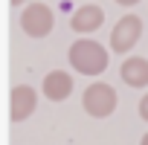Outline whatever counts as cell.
Wrapping results in <instances>:
<instances>
[{
  "label": "cell",
  "instance_id": "7",
  "mask_svg": "<svg viewBox=\"0 0 148 145\" xmlns=\"http://www.w3.org/2000/svg\"><path fill=\"white\" fill-rule=\"evenodd\" d=\"M73 93V76L64 70H52L44 76V96L52 99V102H64L67 96Z\"/></svg>",
  "mask_w": 148,
  "mask_h": 145
},
{
  "label": "cell",
  "instance_id": "11",
  "mask_svg": "<svg viewBox=\"0 0 148 145\" xmlns=\"http://www.w3.org/2000/svg\"><path fill=\"white\" fill-rule=\"evenodd\" d=\"M9 3H12V6H23V3H26V0H9Z\"/></svg>",
  "mask_w": 148,
  "mask_h": 145
},
{
  "label": "cell",
  "instance_id": "12",
  "mask_svg": "<svg viewBox=\"0 0 148 145\" xmlns=\"http://www.w3.org/2000/svg\"><path fill=\"white\" fill-rule=\"evenodd\" d=\"M139 145H148V133H145V136H142V142H139Z\"/></svg>",
  "mask_w": 148,
  "mask_h": 145
},
{
  "label": "cell",
  "instance_id": "4",
  "mask_svg": "<svg viewBox=\"0 0 148 145\" xmlns=\"http://www.w3.org/2000/svg\"><path fill=\"white\" fill-rule=\"evenodd\" d=\"M139 35H142V21H139L136 15H125V18H119L116 26L110 29V49H113V52H131V49L136 47Z\"/></svg>",
  "mask_w": 148,
  "mask_h": 145
},
{
  "label": "cell",
  "instance_id": "3",
  "mask_svg": "<svg viewBox=\"0 0 148 145\" xmlns=\"http://www.w3.org/2000/svg\"><path fill=\"white\" fill-rule=\"evenodd\" d=\"M52 26H55V15H52V9L44 6V3H32V6H26L23 15H21V29H23L29 38H47V35L52 32Z\"/></svg>",
  "mask_w": 148,
  "mask_h": 145
},
{
  "label": "cell",
  "instance_id": "5",
  "mask_svg": "<svg viewBox=\"0 0 148 145\" xmlns=\"http://www.w3.org/2000/svg\"><path fill=\"white\" fill-rule=\"evenodd\" d=\"M35 105H38V93H35V87H29V84H18V87H12V93H9V119H12V122H23V119H29V116L35 113Z\"/></svg>",
  "mask_w": 148,
  "mask_h": 145
},
{
  "label": "cell",
  "instance_id": "9",
  "mask_svg": "<svg viewBox=\"0 0 148 145\" xmlns=\"http://www.w3.org/2000/svg\"><path fill=\"white\" fill-rule=\"evenodd\" d=\"M139 116H142V119L148 122V93H145V96L139 99Z\"/></svg>",
  "mask_w": 148,
  "mask_h": 145
},
{
  "label": "cell",
  "instance_id": "1",
  "mask_svg": "<svg viewBox=\"0 0 148 145\" xmlns=\"http://www.w3.org/2000/svg\"><path fill=\"white\" fill-rule=\"evenodd\" d=\"M70 67L82 72V76H102L108 70V49L93 41V38H82L70 47Z\"/></svg>",
  "mask_w": 148,
  "mask_h": 145
},
{
  "label": "cell",
  "instance_id": "2",
  "mask_svg": "<svg viewBox=\"0 0 148 145\" xmlns=\"http://www.w3.org/2000/svg\"><path fill=\"white\" fill-rule=\"evenodd\" d=\"M82 105H84V113L93 116V119H105L116 110V90L108 84V81H93L84 96H82Z\"/></svg>",
  "mask_w": 148,
  "mask_h": 145
},
{
  "label": "cell",
  "instance_id": "10",
  "mask_svg": "<svg viewBox=\"0 0 148 145\" xmlns=\"http://www.w3.org/2000/svg\"><path fill=\"white\" fill-rule=\"evenodd\" d=\"M119 6H134V3H139V0H116Z\"/></svg>",
  "mask_w": 148,
  "mask_h": 145
},
{
  "label": "cell",
  "instance_id": "6",
  "mask_svg": "<svg viewBox=\"0 0 148 145\" xmlns=\"http://www.w3.org/2000/svg\"><path fill=\"white\" fill-rule=\"evenodd\" d=\"M102 23H105V12H102V6H96V3L79 6L76 12H73V18H70V26L76 29V32H96Z\"/></svg>",
  "mask_w": 148,
  "mask_h": 145
},
{
  "label": "cell",
  "instance_id": "8",
  "mask_svg": "<svg viewBox=\"0 0 148 145\" xmlns=\"http://www.w3.org/2000/svg\"><path fill=\"white\" fill-rule=\"evenodd\" d=\"M119 76L128 87H148V61L142 55H131L119 67Z\"/></svg>",
  "mask_w": 148,
  "mask_h": 145
}]
</instances>
